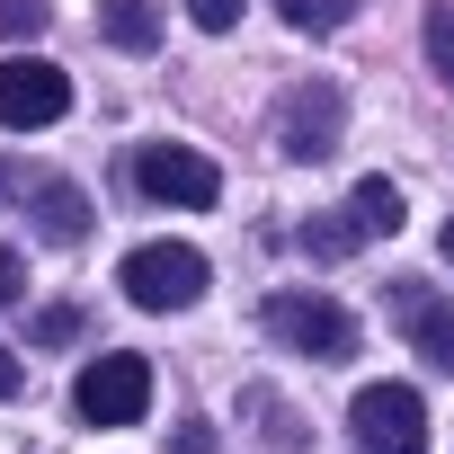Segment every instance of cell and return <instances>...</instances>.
Here are the masks:
<instances>
[{
	"mask_svg": "<svg viewBox=\"0 0 454 454\" xmlns=\"http://www.w3.org/2000/svg\"><path fill=\"white\" fill-rule=\"evenodd\" d=\"M259 330H268L286 356H312V365L356 356V321H348V303H330L321 286H286V294H268V303H259Z\"/></svg>",
	"mask_w": 454,
	"mask_h": 454,
	"instance_id": "cell-1",
	"label": "cell"
},
{
	"mask_svg": "<svg viewBox=\"0 0 454 454\" xmlns=\"http://www.w3.org/2000/svg\"><path fill=\"white\" fill-rule=\"evenodd\" d=\"M277 143L294 160H330L348 143V90L330 72H303L294 90H277Z\"/></svg>",
	"mask_w": 454,
	"mask_h": 454,
	"instance_id": "cell-2",
	"label": "cell"
},
{
	"mask_svg": "<svg viewBox=\"0 0 454 454\" xmlns=\"http://www.w3.org/2000/svg\"><path fill=\"white\" fill-rule=\"evenodd\" d=\"M0 205H27V223L45 241H90V196L72 187V178H54V169H36V160H0Z\"/></svg>",
	"mask_w": 454,
	"mask_h": 454,
	"instance_id": "cell-3",
	"label": "cell"
},
{
	"mask_svg": "<svg viewBox=\"0 0 454 454\" xmlns=\"http://www.w3.org/2000/svg\"><path fill=\"white\" fill-rule=\"evenodd\" d=\"M125 187L152 196V205H214L223 196V169L187 143H134L125 152Z\"/></svg>",
	"mask_w": 454,
	"mask_h": 454,
	"instance_id": "cell-4",
	"label": "cell"
},
{
	"mask_svg": "<svg viewBox=\"0 0 454 454\" xmlns=\"http://www.w3.org/2000/svg\"><path fill=\"white\" fill-rule=\"evenodd\" d=\"M116 286H125L143 312H187L214 277H205V259H196L187 241H143V250L125 259V277H116Z\"/></svg>",
	"mask_w": 454,
	"mask_h": 454,
	"instance_id": "cell-5",
	"label": "cell"
},
{
	"mask_svg": "<svg viewBox=\"0 0 454 454\" xmlns=\"http://www.w3.org/2000/svg\"><path fill=\"white\" fill-rule=\"evenodd\" d=\"M348 436H356V454H427V410L410 383H365L348 410Z\"/></svg>",
	"mask_w": 454,
	"mask_h": 454,
	"instance_id": "cell-6",
	"label": "cell"
},
{
	"mask_svg": "<svg viewBox=\"0 0 454 454\" xmlns=\"http://www.w3.org/2000/svg\"><path fill=\"white\" fill-rule=\"evenodd\" d=\"M72 410H81L90 427H134V419L152 410V365H143V356H90L81 383H72Z\"/></svg>",
	"mask_w": 454,
	"mask_h": 454,
	"instance_id": "cell-7",
	"label": "cell"
},
{
	"mask_svg": "<svg viewBox=\"0 0 454 454\" xmlns=\"http://www.w3.org/2000/svg\"><path fill=\"white\" fill-rule=\"evenodd\" d=\"M383 312H392V330L436 365V374H454V303L436 294V286H419V277H392L383 286Z\"/></svg>",
	"mask_w": 454,
	"mask_h": 454,
	"instance_id": "cell-8",
	"label": "cell"
},
{
	"mask_svg": "<svg viewBox=\"0 0 454 454\" xmlns=\"http://www.w3.org/2000/svg\"><path fill=\"white\" fill-rule=\"evenodd\" d=\"M63 107H72V81H63L54 63H36V54L0 63V125H10V134H36V125H54Z\"/></svg>",
	"mask_w": 454,
	"mask_h": 454,
	"instance_id": "cell-9",
	"label": "cell"
},
{
	"mask_svg": "<svg viewBox=\"0 0 454 454\" xmlns=\"http://www.w3.org/2000/svg\"><path fill=\"white\" fill-rule=\"evenodd\" d=\"M98 36L125 45V54H152L160 45V10L152 0H98Z\"/></svg>",
	"mask_w": 454,
	"mask_h": 454,
	"instance_id": "cell-10",
	"label": "cell"
},
{
	"mask_svg": "<svg viewBox=\"0 0 454 454\" xmlns=\"http://www.w3.org/2000/svg\"><path fill=\"white\" fill-rule=\"evenodd\" d=\"M348 223H356L365 241H392V232H401V187H392V178H365L356 205H348Z\"/></svg>",
	"mask_w": 454,
	"mask_h": 454,
	"instance_id": "cell-11",
	"label": "cell"
},
{
	"mask_svg": "<svg viewBox=\"0 0 454 454\" xmlns=\"http://www.w3.org/2000/svg\"><path fill=\"white\" fill-rule=\"evenodd\" d=\"M348 10H356V0H277V19H286V27H303V36L348 27Z\"/></svg>",
	"mask_w": 454,
	"mask_h": 454,
	"instance_id": "cell-12",
	"label": "cell"
},
{
	"mask_svg": "<svg viewBox=\"0 0 454 454\" xmlns=\"http://www.w3.org/2000/svg\"><path fill=\"white\" fill-rule=\"evenodd\" d=\"M339 214H348V205H339ZM339 214H321V223H303V250H312V259H348V250L365 241L356 223H339Z\"/></svg>",
	"mask_w": 454,
	"mask_h": 454,
	"instance_id": "cell-13",
	"label": "cell"
},
{
	"mask_svg": "<svg viewBox=\"0 0 454 454\" xmlns=\"http://www.w3.org/2000/svg\"><path fill=\"white\" fill-rule=\"evenodd\" d=\"M45 19H54V0H0V36H45Z\"/></svg>",
	"mask_w": 454,
	"mask_h": 454,
	"instance_id": "cell-14",
	"label": "cell"
},
{
	"mask_svg": "<svg viewBox=\"0 0 454 454\" xmlns=\"http://www.w3.org/2000/svg\"><path fill=\"white\" fill-rule=\"evenodd\" d=\"M427 63H436V81L454 90V10H427Z\"/></svg>",
	"mask_w": 454,
	"mask_h": 454,
	"instance_id": "cell-15",
	"label": "cell"
},
{
	"mask_svg": "<svg viewBox=\"0 0 454 454\" xmlns=\"http://www.w3.org/2000/svg\"><path fill=\"white\" fill-rule=\"evenodd\" d=\"M187 10H196V27H205V36H223V27H241L250 0H187Z\"/></svg>",
	"mask_w": 454,
	"mask_h": 454,
	"instance_id": "cell-16",
	"label": "cell"
},
{
	"mask_svg": "<svg viewBox=\"0 0 454 454\" xmlns=\"http://www.w3.org/2000/svg\"><path fill=\"white\" fill-rule=\"evenodd\" d=\"M36 339H45V348L81 339V312H72V303H45V312H36Z\"/></svg>",
	"mask_w": 454,
	"mask_h": 454,
	"instance_id": "cell-17",
	"label": "cell"
},
{
	"mask_svg": "<svg viewBox=\"0 0 454 454\" xmlns=\"http://www.w3.org/2000/svg\"><path fill=\"white\" fill-rule=\"evenodd\" d=\"M169 454H223V445H214V427H205V419H187V427L169 436Z\"/></svg>",
	"mask_w": 454,
	"mask_h": 454,
	"instance_id": "cell-18",
	"label": "cell"
},
{
	"mask_svg": "<svg viewBox=\"0 0 454 454\" xmlns=\"http://www.w3.org/2000/svg\"><path fill=\"white\" fill-rule=\"evenodd\" d=\"M19 286H27V268H19V250L0 241V303H19Z\"/></svg>",
	"mask_w": 454,
	"mask_h": 454,
	"instance_id": "cell-19",
	"label": "cell"
},
{
	"mask_svg": "<svg viewBox=\"0 0 454 454\" xmlns=\"http://www.w3.org/2000/svg\"><path fill=\"white\" fill-rule=\"evenodd\" d=\"M10 392H19V356H10V348H0V401H10Z\"/></svg>",
	"mask_w": 454,
	"mask_h": 454,
	"instance_id": "cell-20",
	"label": "cell"
},
{
	"mask_svg": "<svg viewBox=\"0 0 454 454\" xmlns=\"http://www.w3.org/2000/svg\"><path fill=\"white\" fill-rule=\"evenodd\" d=\"M445 259H454V223H445Z\"/></svg>",
	"mask_w": 454,
	"mask_h": 454,
	"instance_id": "cell-21",
	"label": "cell"
}]
</instances>
